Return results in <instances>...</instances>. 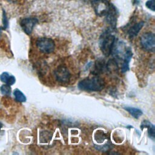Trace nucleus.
Returning a JSON list of instances; mask_svg holds the SVG:
<instances>
[{"mask_svg": "<svg viewBox=\"0 0 155 155\" xmlns=\"http://www.w3.org/2000/svg\"><path fill=\"white\" fill-rule=\"evenodd\" d=\"M140 44L143 50L153 52L155 49V36L153 33L147 32L140 37Z\"/></svg>", "mask_w": 155, "mask_h": 155, "instance_id": "7ed1b4c3", "label": "nucleus"}, {"mask_svg": "<svg viewBox=\"0 0 155 155\" xmlns=\"http://www.w3.org/2000/svg\"><path fill=\"white\" fill-rule=\"evenodd\" d=\"M117 11L116 8L114 5L112 4V6L107 13V15L105 16L107 22L110 25V28L115 30L117 24Z\"/></svg>", "mask_w": 155, "mask_h": 155, "instance_id": "1a4fd4ad", "label": "nucleus"}, {"mask_svg": "<svg viewBox=\"0 0 155 155\" xmlns=\"http://www.w3.org/2000/svg\"><path fill=\"white\" fill-rule=\"evenodd\" d=\"M2 22L4 24V28H7L8 27V20L6 16L5 13L4 11H3V16H2Z\"/></svg>", "mask_w": 155, "mask_h": 155, "instance_id": "a211bd4d", "label": "nucleus"}, {"mask_svg": "<svg viewBox=\"0 0 155 155\" xmlns=\"http://www.w3.org/2000/svg\"><path fill=\"white\" fill-rule=\"evenodd\" d=\"M113 29L109 28L104 31L100 36L99 40V48L103 54L108 57L111 53L114 45L116 42V38L113 34Z\"/></svg>", "mask_w": 155, "mask_h": 155, "instance_id": "f257e3e1", "label": "nucleus"}, {"mask_svg": "<svg viewBox=\"0 0 155 155\" xmlns=\"http://www.w3.org/2000/svg\"><path fill=\"white\" fill-rule=\"evenodd\" d=\"M91 5L95 13L99 16H105L112 6V4L107 0H93Z\"/></svg>", "mask_w": 155, "mask_h": 155, "instance_id": "20e7f679", "label": "nucleus"}, {"mask_svg": "<svg viewBox=\"0 0 155 155\" xmlns=\"http://www.w3.org/2000/svg\"><path fill=\"white\" fill-rule=\"evenodd\" d=\"M13 94L17 101L19 102H24L26 101V97L23 93L18 89H15L13 91Z\"/></svg>", "mask_w": 155, "mask_h": 155, "instance_id": "2eb2a0df", "label": "nucleus"}, {"mask_svg": "<svg viewBox=\"0 0 155 155\" xmlns=\"http://www.w3.org/2000/svg\"><path fill=\"white\" fill-rule=\"evenodd\" d=\"M144 24L145 22L143 21H139L129 27L127 30V35L129 38L130 39H133L136 37L144 25Z\"/></svg>", "mask_w": 155, "mask_h": 155, "instance_id": "9d476101", "label": "nucleus"}, {"mask_svg": "<svg viewBox=\"0 0 155 155\" xmlns=\"http://www.w3.org/2000/svg\"><path fill=\"white\" fill-rule=\"evenodd\" d=\"M2 127V124L0 122V129H1Z\"/></svg>", "mask_w": 155, "mask_h": 155, "instance_id": "6ab92c4d", "label": "nucleus"}, {"mask_svg": "<svg viewBox=\"0 0 155 155\" xmlns=\"http://www.w3.org/2000/svg\"><path fill=\"white\" fill-rule=\"evenodd\" d=\"M38 22V19L34 17L25 18L20 21V25L23 31L27 35H30L34 27Z\"/></svg>", "mask_w": 155, "mask_h": 155, "instance_id": "6e6552de", "label": "nucleus"}, {"mask_svg": "<svg viewBox=\"0 0 155 155\" xmlns=\"http://www.w3.org/2000/svg\"><path fill=\"white\" fill-rule=\"evenodd\" d=\"M0 80L9 85H13L16 81L15 76H10L7 72H4L0 75Z\"/></svg>", "mask_w": 155, "mask_h": 155, "instance_id": "ddd939ff", "label": "nucleus"}, {"mask_svg": "<svg viewBox=\"0 0 155 155\" xmlns=\"http://www.w3.org/2000/svg\"><path fill=\"white\" fill-rule=\"evenodd\" d=\"M124 109L126 110L128 113H129L134 118L136 119H138L143 114L142 111L137 108L131 107H124Z\"/></svg>", "mask_w": 155, "mask_h": 155, "instance_id": "4468645a", "label": "nucleus"}, {"mask_svg": "<svg viewBox=\"0 0 155 155\" xmlns=\"http://www.w3.org/2000/svg\"><path fill=\"white\" fill-rule=\"evenodd\" d=\"M154 4H155L154 0H148L145 3L146 7L148 9H150L152 11H154Z\"/></svg>", "mask_w": 155, "mask_h": 155, "instance_id": "f3484780", "label": "nucleus"}, {"mask_svg": "<svg viewBox=\"0 0 155 155\" xmlns=\"http://www.w3.org/2000/svg\"><path fill=\"white\" fill-rule=\"evenodd\" d=\"M54 75L56 81L61 84H67L71 78V74L67 67L64 65L58 66L54 71Z\"/></svg>", "mask_w": 155, "mask_h": 155, "instance_id": "423d86ee", "label": "nucleus"}, {"mask_svg": "<svg viewBox=\"0 0 155 155\" xmlns=\"http://www.w3.org/2000/svg\"><path fill=\"white\" fill-rule=\"evenodd\" d=\"M1 91L2 94L5 95H9L11 93V88L10 85L8 84L2 85L1 87Z\"/></svg>", "mask_w": 155, "mask_h": 155, "instance_id": "dca6fc26", "label": "nucleus"}, {"mask_svg": "<svg viewBox=\"0 0 155 155\" xmlns=\"http://www.w3.org/2000/svg\"><path fill=\"white\" fill-rule=\"evenodd\" d=\"M133 56V53L130 47H127L122 53L120 59H122V65H121V71L122 73H125L130 69L129 64L131 61V59Z\"/></svg>", "mask_w": 155, "mask_h": 155, "instance_id": "0eeeda50", "label": "nucleus"}, {"mask_svg": "<svg viewBox=\"0 0 155 155\" xmlns=\"http://www.w3.org/2000/svg\"><path fill=\"white\" fill-rule=\"evenodd\" d=\"M36 45L38 48L44 53L50 54L52 53L55 48L54 41L49 38L42 37L36 40Z\"/></svg>", "mask_w": 155, "mask_h": 155, "instance_id": "39448f33", "label": "nucleus"}, {"mask_svg": "<svg viewBox=\"0 0 155 155\" xmlns=\"http://www.w3.org/2000/svg\"><path fill=\"white\" fill-rule=\"evenodd\" d=\"M105 61L103 59H98L96 61L94 69L92 71V74L93 75H99L102 73L105 69H106V65L105 64Z\"/></svg>", "mask_w": 155, "mask_h": 155, "instance_id": "f8f14e48", "label": "nucleus"}, {"mask_svg": "<svg viewBox=\"0 0 155 155\" xmlns=\"http://www.w3.org/2000/svg\"><path fill=\"white\" fill-rule=\"evenodd\" d=\"M140 128L142 130L144 128H147V133H148V137L152 140H154L155 130H154V125L152 123H151L148 120H144L140 124Z\"/></svg>", "mask_w": 155, "mask_h": 155, "instance_id": "9b49d317", "label": "nucleus"}, {"mask_svg": "<svg viewBox=\"0 0 155 155\" xmlns=\"http://www.w3.org/2000/svg\"><path fill=\"white\" fill-rule=\"evenodd\" d=\"M105 87V81L98 75L86 78L78 83L79 90L86 91H101Z\"/></svg>", "mask_w": 155, "mask_h": 155, "instance_id": "f03ea898", "label": "nucleus"}]
</instances>
